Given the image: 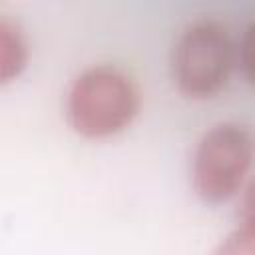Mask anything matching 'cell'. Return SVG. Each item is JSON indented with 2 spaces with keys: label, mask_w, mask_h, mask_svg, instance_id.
Listing matches in <instances>:
<instances>
[{
  "label": "cell",
  "mask_w": 255,
  "mask_h": 255,
  "mask_svg": "<svg viewBox=\"0 0 255 255\" xmlns=\"http://www.w3.org/2000/svg\"><path fill=\"white\" fill-rule=\"evenodd\" d=\"M139 108L133 80L114 66L84 70L68 92V120L86 137H106L131 124Z\"/></svg>",
  "instance_id": "6da1fadb"
},
{
  "label": "cell",
  "mask_w": 255,
  "mask_h": 255,
  "mask_svg": "<svg viewBox=\"0 0 255 255\" xmlns=\"http://www.w3.org/2000/svg\"><path fill=\"white\" fill-rule=\"evenodd\" d=\"M235 46L225 24L199 20L185 28L173 52V78L189 98L217 94L233 68Z\"/></svg>",
  "instance_id": "7a4b0ae2"
},
{
  "label": "cell",
  "mask_w": 255,
  "mask_h": 255,
  "mask_svg": "<svg viewBox=\"0 0 255 255\" xmlns=\"http://www.w3.org/2000/svg\"><path fill=\"white\" fill-rule=\"evenodd\" d=\"M255 157L253 133L235 122L213 126L193 153V187L211 203L231 197L245 179Z\"/></svg>",
  "instance_id": "3957f363"
},
{
  "label": "cell",
  "mask_w": 255,
  "mask_h": 255,
  "mask_svg": "<svg viewBox=\"0 0 255 255\" xmlns=\"http://www.w3.org/2000/svg\"><path fill=\"white\" fill-rule=\"evenodd\" d=\"M26 58H28V50H26V42H24L20 28L14 22L2 18L0 22V76L2 80L8 82L10 78L18 76L26 64Z\"/></svg>",
  "instance_id": "277c9868"
},
{
  "label": "cell",
  "mask_w": 255,
  "mask_h": 255,
  "mask_svg": "<svg viewBox=\"0 0 255 255\" xmlns=\"http://www.w3.org/2000/svg\"><path fill=\"white\" fill-rule=\"evenodd\" d=\"M239 62L245 78L255 84V20H251L243 32L239 46Z\"/></svg>",
  "instance_id": "5b68a950"
},
{
  "label": "cell",
  "mask_w": 255,
  "mask_h": 255,
  "mask_svg": "<svg viewBox=\"0 0 255 255\" xmlns=\"http://www.w3.org/2000/svg\"><path fill=\"white\" fill-rule=\"evenodd\" d=\"M215 255H255V237L243 229L231 233Z\"/></svg>",
  "instance_id": "8992f818"
},
{
  "label": "cell",
  "mask_w": 255,
  "mask_h": 255,
  "mask_svg": "<svg viewBox=\"0 0 255 255\" xmlns=\"http://www.w3.org/2000/svg\"><path fill=\"white\" fill-rule=\"evenodd\" d=\"M241 229L255 237V179L249 181L241 199Z\"/></svg>",
  "instance_id": "52a82bcc"
}]
</instances>
